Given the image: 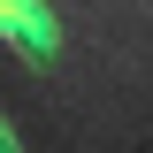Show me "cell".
<instances>
[{
	"label": "cell",
	"mask_w": 153,
	"mask_h": 153,
	"mask_svg": "<svg viewBox=\"0 0 153 153\" xmlns=\"http://www.w3.org/2000/svg\"><path fill=\"white\" fill-rule=\"evenodd\" d=\"M8 146H16V138H8V123H0V153H8Z\"/></svg>",
	"instance_id": "cell-2"
},
{
	"label": "cell",
	"mask_w": 153,
	"mask_h": 153,
	"mask_svg": "<svg viewBox=\"0 0 153 153\" xmlns=\"http://www.w3.org/2000/svg\"><path fill=\"white\" fill-rule=\"evenodd\" d=\"M0 38L16 46L23 61H54V46H61L54 16H46V0H0Z\"/></svg>",
	"instance_id": "cell-1"
}]
</instances>
